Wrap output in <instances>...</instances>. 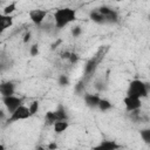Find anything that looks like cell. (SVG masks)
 Segmentation results:
<instances>
[{"label": "cell", "instance_id": "6da1fadb", "mask_svg": "<svg viewBox=\"0 0 150 150\" xmlns=\"http://www.w3.org/2000/svg\"><path fill=\"white\" fill-rule=\"evenodd\" d=\"M76 19V11L70 8V7H64V8H59L54 13V22L55 27L61 29L66 27L67 25L71 23Z\"/></svg>", "mask_w": 150, "mask_h": 150}, {"label": "cell", "instance_id": "7a4b0ae2", "mask_svg": "<svg viewBox=\"0 0 150 150\" xmlns=\"http://www.w3.org/2000/svg\"><path fill=\"white\" fill-rule=\"evenodd\" d=\"M148 95V86L141 81V80H132L129 83L128 90H127V96L136 97V98H142Z\"/></svg>", "mask_w": 150, "mask_h": 150}, {"label": "cell", "instance_id": "3957f363", "mask_svg": "<svg viewBox=\"0 0 150 150\" xmlns=\"http://www.w3.org/2000/svg\"><path fill=\"white\" fill-rule=\"evenodd\" d=\"M30 116H32V115H30V112H29L28 107L21 104L18 109H15V110L11 114V116L6 120V123L9 124V123L18 122V121H21V120H27V118H29Z\"/></svg>", "mask_w": 150, "mask_h": 150}, {"label": "cell", "instance_id": "277c9868", "mask_svg": "<svg viewBox=\"0 0 150 150\" xmlns=\"http://www.w3.org/2000/svg\"><path fill=\"white\" fill-rule=\"evenodd\" d=\"M103 56H104V52H103V48H101L100 52L87 62V64L84 67V74L87 77H89L91 74H94V71L96 70V68H97L98 63L101 62V60L103 59Z\"/></svg>", "mask_w": 150, "mask_h": 150}, {"label": "cell", "instance_id": "5b68a950", "mask_svg": "<svg viewBox=\"0 0 150 150\" xmlns=\"http://www.w3.org/2000/svg\"><path fill=\"white\" fill-rule=\"evenodd\" d=\"M2 103L6 107V109L8 110V112L12 114L15 109H18L22 104V98L12 95V96H7V97H2Z\"/></svg>", "mask_w": 150, "mask_h": 150}, {"label": "cell", "instance_id": "8992f818", "mask_svg": "<svg viewBox=\"0 0 150 150\" xmlns=\"http://www.w3.org/2000/svg\"><path fill=\"white\" fill-rule=\"evenodd\" d=\"M97 11L103 15L105 22L112 23V22H117L118 21V14H117V12L114 11V9H111L110 7H108V6H101L100 8H97Z\"/></svg>", "mask_w": 150, "mask_h": 150}, {"label": "cell", "instance_id": "52a82bcc", "mask_svg": "<svg viewBox=\"0 0 150 150\" xmlns=\"http://www.w3.org/2000/svg\"><path fill=\"white\" fill-rule=\"evenodd\" d=\"M46 16H47L46 9H32V11H29V19L36 26H40L43 22V20L46 19Z\"/></svg>", "mask_w": 150, "mask_h": 150}, {"label": "cell", "instance_id": "ba28073f", "mask_svg": "<svg viewBox=\"0 0 150 150\" xmlns=\"http://www.w3.org/2000/svg\"><path fill=\"white\" fill-rule=\"evenodd\" d=\"M123 103L125 105V109L128 111H135L138 110L142 105L141 98H136V97H131V96H125L123 100Z\"/></svg>", "mask_w": 150, "mask_h": 150}, {"label": "cell", "instance_id": "9c48e42d", "mask_svg": "<svg viewBox=\"0 0 150 150\" xmlns=\"http://www.w3.org/2000/svg\"><path fill=\"white\" fill-rule=\"evenodd\" d=\"M121 146L115 141H102L100 144L95 145L93 150H118Z\"/></svg>", "mask_w": 150, "mask_h": 150}, {"label": "cell", "instance_id": "30bf717a", "mask_svg": "<svg viewBox=\"0 0 150 150\" xmlns=\"http://www.w3.org/2000/svg\"><path fill=\"white\" fill-rule=\"evenodd\" d=\"M14 90H15V87H14L13 82H1L0 83V94L2 97L14 95Z\"/></svg>", "mask_w": 150, "mask_h": 150}, {"label": "cell", "instance_id": "8fae6325", "mask_svg": "<svg viewBox=\"0 0 150 150\" xmlns=\"http://www.w3.org/2000/svg\"><path fill=\"white\" fill-rule=\"evenodd\" d=\"M12 26H13V16L0 13V34Z\"/></svg>", "mask_w": 150, "mask_h": 150}, {"label": "cell", "instance_id": "7c38bea8", "mask_svg": "<svg viewBox=\"0 0 150 150\" xmlns=\"http://www.w3.org/2000/svg\"><path fill=\"white\" fill-rule=\"evenodd\" d=\"M100 97L97 95H94V94H86L84 95V102H86V105H88L89 108H96L98 105V102H100Z\"/></svg>", "mask_w": 150, "mask_h": 150}, {"label": "cell", "instance_id": "4fadbf2b", "mask_svg": "<svg viewBox=\"0 0 150 150\" xmlns=\"http://www.w3.org/2000/svg\"><path fill=\"white\" fill-rule=\"evenodd\" d=\"M54 112H55V116H56V122L57 121H68L67 111H66V109L63 108L62 104H59L56 110H54Z\"/></svg>", "mask_w": 150, "mask_h": 150}, {"label": "cell", "instance_id": "5bb4252c", "mask_svg": "<svg viewBox=\"0 0 150 150\" xmlns=\"http://www.w3.org/2000/svg\"><path fill=\"white\" fill-rule=\"evenodd\" d=\"M53 127H54V131L56 134H62L69 127V123H68V121H57L53 124Z\"/></svg>", "mask_w": 150, "mask_h": 150}, {"label": "cell", "instance_id": "9a60e30c", "mask_svg": "<svg viewBox=\"0 0 150 150\" xmlns=\"http://www.w3.org/2000/svg\"><path fill=\"white\" fill-rule=\"evenodd\" d=\"M89 18H90L94 22H96V23H105L103 15H102L97 9L91 11V12H90V14H89Z\"/></svg>", "mask_w": 150, "mask_h": 150}, {"label": "cell", "instance_id": "2e32d148", "mask_svg": "<svg viewBox=\"0 0 150 150\" xmlns=\"http://www.w3.org/2000/svg\"><path fill=\"white\" fill-rule=\"evenodd\" d=\"M97 107L100 108L101 111H107V110H109V109L112 108V104H111L110 101L104 100V98H101L100 102H98V105H97Z\"/></svg>", "mask_w": 150, "mask_h": 150}, {"label": "cell", "instance_id": "e0dca14e", "mask_svg": "<svg viewBox=\"0 0 150 150\" xmlns=\"http://www.w3.org/2000/svg\"><path fill=\"white\" fill-rule=\"evenodd\" d=\"M45 120H46V123H47V124L53 125V124L56 122L55 112H54V111H48V112L45 115Z\"/></svg>", "mask_w": 150, "mask_h": 150}, {"label": "cell", "instance_id": "ac0fdd59", "mask_svg": "<svg viewBox=\"0 0 150 150\" xmlns=\"http://www.w3.org/2000/svg\"><path fill=\"white\" fill-rule=\"evenodd\" d=\"M15 9H16V2H11V4H8L4 8V13L2 14H5V15H12V13L15 12Z\"/></svg>", "mask_w": 150, "mask_h": 150}, {"label": "cell", "instance_id": "d6986e66", "mask_svg": "<svg viewBox=\"0 0 150 150\" xmlns=\"http://www.w3.org/2000/svg\"><path fill=\"white\" fill-rule=\"evenodd\" d=\"M28 109H29V112H30V115L33 116V115H34V114H36V112H38V110H39V102H38V101H34V102H32V103L29 104Z\"/></svg>", "mask_w": 150, "mask_h": 150}, {"label": "cell", "instance_id": "ffe728a7", "mask_svg": "<svg viewBox=\"0 0 150 150\" xmlns=\"http://www.w3.org/2000/svg\"><path fill=\"white\" fill-rule=\"evenodd\" d=\"M141 137L145 143H150V129L141 130Z\"/></svg>", "mask_w": 150, "mask_h": 150}, {"label": "cell", "instance_id": "44dd1931", "mask_svg": "<svg viewBox=\"0 0 150 150\" xmlns=\"http://www.w3.org/2000/svg\"><path fill=\"white\" fill-rule=\"evenodd\" d=\"M59 84L62 86V87L69 84V79H68V76H67V75H60V77H59Z\"/></svg>", "mask_w": 150, "mask_h": 150}, {"label": "cell", "instance_id": "7402d4cb", "mask_svg": "<svg viewBox=\"0 0 150 150\" xmlns=\"http://www.w3.org/2000/svg\"><path fill=\"white\" fill-rule=\"evenodd\" d=\"M81 32H82V29H81L80 26H75V27L71 28V35H73L74 38H77V36L81 34Z\"/></svg>", "mask_w": 150, "mask_h": 150}, {"label": "cell", "instance_id": "603a6c76", "mask_svg": "<svg viewBox=\"0 0 150 150\" xmlns=\"http://www.w3.org/2000/svg\"><path fill=\"white\" fill-rule=\"evenodd\" d=\"M29 54L32 55V56H36L38 54H39V46L35 43V45H33L32 47H30V49H29Z\"/></svg>", "mask_w": 150, "mask_h": 150}, {"label": "cell", "instance_id": "cb8c5ba5", "mask_svg": "<svg viewBox=\"0 0 150 150\" xmlns=\"http://www.w3.org/2000/svg\"><path fill=\"white\" fill-rule=\"evenodd\" d=\"M68 60L70 61V63H76L77 60H79V56H77V54H75V53H70V56H69Z\"/></svg>", "mask_w": 150, "mask_h": 150}, {"label": "cell", "instance_id": "d4e9b609", "mask_svg": "<svg viewBox=\"0 0 150 150\" xmlns=\"http://www.w3.org/2000/svg\"><path fill=\"white\" fill-rule=\"evenodd\" d=\"M83 87H84L83 82H79V83L76 84V87H75V90H76L77 93H81V91H82V89H83Z\"/></svg>", "mask_w": 150, "mask_h": 150}, {"label": "cell", "instance_id": "484cf974", "mask_svg": "<svg viewBox=\"0 0 150 150\" xmlns=\"http://www.w3.org/2000/svg\"><path fill=\"white\" fill-rule=\"evenodd\" d=\"M46 149H47V150H56V149H57V144H56V143H49Z\"/></svg>", "mask_w": 150, "mask_h": 150}, {"label": "cell", "instance_id": "4316f807", "mask_svg": "<svg viewBox=\"0 0 150 150\" xmlns=\"http://www.w3.org/2000/svg\"><path fill=\"white\" fill-rule=\"evenodd\" d=\"M29 40H30V33L28 32V33H26V34H25V36H23V42H25V43H27Z\"/></svg>", "mask_w": 150, "mask_h": 150}, {"label": "cell", "instance_id": "83f0119b", "mask_svg": "<svg viewBox=\"0 0 150 150\" xmlns=\"http://www.w3.org/2000/svg\"><path fill=\"white\" fill-rule=\"evenodd\" d=\"M69 56H70V53H69V52H66V53L62 54V59H67V60H68Z\"/></svg>", "mask_w": 150, "mask_h": 150}, {"label": "cell", "instance_id": "f1b7e54d", "mask_svg": "<svg viewBox=\"0 0 150 150\" xmlns=\"http://www.w3.org/2000/svg\"><path fill=\"white\" fill-rule=\"evenodd\" d=\"M5 68H6V64H5V63H4V62L0 60V73H1V71H2Z\"/></svg>", "mask_w": 150, "mask_h": 150}, {"label": "cell", "instance_id": "f546056e", "mask_svg": "<svg viewBox=\"0 0 150 150\" xmlns=\"http://www.w3.org/2000/svg\"><path fill=\"white\" fill-rule=\"evenodd\" d=\"M4 118H5V112L0 109V120H4Z\"/></svg>", "mask_w": 150, "mask_h": 150}, {"label": "cell", "instance_id": "4dcf8cb0", "mask_svg": "<svg viewBox=\"0 0 150 150\" xmlns=\"http://www.w3.org/2000/svg\"><path fill=\"white\" fill-rule=\"evenodd\" d=\"M0 150H5V146H4V144H1V143H0Z\"/></svg>", "mask_w": 150, "mask_h": 150}, {"label": "cell", "instance_id": "1f68e13d", "mask_svg": "<svg viewBox=\"0 0 150 150\" xmlns=\"http://www.w3.org/2000/svg\"><path fill=\"white\" fill-rule=\"evenodd\" d=\"M38 150H43V148H42V146H39V148H38Z\"/></svg>", "mask_w": 150, "mask_h": 150}, {"label": "cell", "instance_id": "d6a6232c", "mask_svg": "<svg viewBox=\"0 0 150 150\" xmlns=\"http://www.w3.org/2000/svg\"><path fill=\"white\" fill-rule=\"evenodd\" d=\"M118 150H122V149H121V148H120V149H118Z\"/></svg>", "mask_w": 150, "mask_h": 150}]
</instances>
